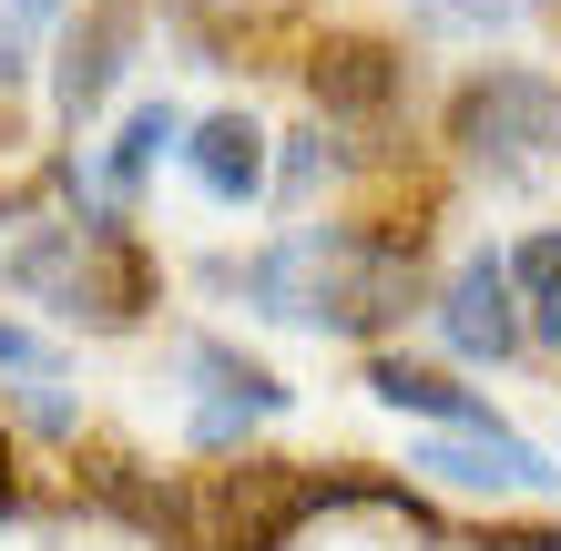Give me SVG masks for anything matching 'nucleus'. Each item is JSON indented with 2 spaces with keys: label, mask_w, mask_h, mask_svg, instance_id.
I'll return each mask as SVG.
<instances>
[{
  "label": "nucleus",
  "mask_w": 561,
  "mask_h": 551,
  "mask_svg": "<svg viewBox=\"0 0 561 551\" xmlns=\"http://www.w3.org/2000/svg\"><path fill=\"white\" fill-rule=\"evenodd\" d=\"M409 470L428 480V491H470V501H531V491H551V480H561L531 439L501 429V418H490V429H439V439H419Z\"/></svg>",
  "instance_id": "7"
},
{
  "label": "nucleus",
  "mask_w": 561,
  "mask_h": 551,
  "mask_svg": "<svg viewBox=\"0 0 561 551\" xmlns=\"http://www.w3.org/2000/svg\"><path fill=\"white\" fill-rule=\"evenodd\" d=\"M368 399L399 409V418H439V429H490V399L459 388L449 368H428V358H368Z\"/></svg>",
  "instance_id": "11"
},
{
  "label": "nucleus",
  "mask_w": 561,
  "mask_h": 551,
  "mask_svg": "<svg viewBox=\"0 0 561 551\" xmlns=\"http://www.w3.org/2000/svg\"><path fill=\"white\" fill-rule=\"evenodd\" d=\"M21 418H31L42 439H72V429H82V409L61 399V378H31V388H21Z\"/></svg>",
  "instance_id": "14"
},
{
  "label": "nucleus",
  "mask_w": 561,
  "mask_h": 551,
  "mask_svg": "<svg viewBox=\"0 0 561 551\" xmlns=\"http://www.w3.org/2000/svg\"><path fill=\"white\" fill-rule=\"evenodd\" d=\"M501 266H511V297H520V337L561 347V225H531Z\"/></svg>",
  "instance_id": "12"
},
{
  "label": "nucleus",
  "mask_w": 561,
  "mask_h": 551,
  "mask_svg": "<svg viewBox=\"0 0 561 551\" xmlns=\"http://www.w3.org/2000/svg\"><path fill=\"white\" fill-rule=\"evenodd\" d=\"M520 11H531V21L551 31V42H561V0H520Z\"/></svg>",
  "instance_id": "19"
},
{
  "label": "nucleus",
  "mask_w": 561,
  "mask_h": 551,
  "mask_svg": "<svg viewBox=\"0 0 561 551\" xmlns=\"http://www.w3.org/2000/svg\"><path fill=\"white\" fill-rule=\"evenodd\" d=\"M184 174H194V194L205 205H225V215H245V205H266V153H276V134L255 123L245 103H225V113H205V123H184Z\"/></svg>",
  "instance_id": "9"
},
{
  "label": "nucleus",
  "mask_w": 561,
  "mask_h": 551,
  "mask_svg": "<svg viewBox=\"0 0 561 551\" xmlns=\"http://www.w3.org/2000/svg\"><path fill=\"white\" fill-rule=\"evenodd\" d=\"M480 551H561V531H501V541H480Z\"/></svg>",
  "instance_id": "17"
},
{
  "label": "nucleus",
  "mask_w": 561,
  "mask_h": 551,
  "mask_svg": "<svg viewBox=\"0 0 561 551\" xmlns=\"http://www.w3.org/2000/svg\"><path fill=\"white\" fill-rule=\"evenodd\" d=\"M0 368H21V378H51V347L21 328V317H0Z\"/></svg>",
  "instance_id": "15"
},
{
  "label": "nucleus",
  "mask_w": 561,
  "mask_h": 551,
  "mask_svg": "<svg viewBox=\"0 0 561 551\" xmlns=\"http://www.w3.org/2000/svg\"><path fill=\"white\" fill-rule=\"evenodd\" d=\"M144 31H153V0H72V21L51 42V123L61 134H92L103 123V103L144 61Z\"/></svg>",
  "instance_id": "4"
},
{
  "label": "nucleus",
  "mask_w": 561,
  "mask_h": 551,
  "mask_svg": "<svg viewBox=\"0 0 561 551\" xmlns=\"http://www.w3.org/2000/svg\"><path fill=\"white\" fill-rule=\"evenodd\" d=\"M368 501H409V491H388V480L368 470H296V460H245V470H225V491H215V541L225 551H286L307 521H327V510H368Z\"/></svg>",
  "instance_id": "3"
},
{
  "label": "nucleus",
  "mask_w": 561,
  "mask_h": 551,
  "mask_svg": "<svg viewBox=\"0 0 561 551\" xmlns=\"http://www.w3.org/2000/svg\"><path fill=\"white\" fill-rule=\"evenodd\" d=\"M184 378H194V418H184L194 449H236L255 418H286L296 409V388L276 368H255L245 347H225V337H184Z\"/></svg>",
  "instance_id": "5"
},
{
  "label": "nucleus",
  "mask_w": 561,
  "mask_h": 551,
  "mask_svg": "<svg viewBox=\"0 0 561 551\" xmlns=\"http://www.w3.org/2000/svg\"><path fill=\"white\" fill-rule=\"evenodd\" d=\"M0 521H21V470H11V439H0Z\"/></svg>",
  "instance_id": "16"
},
{
  "label": "nucleus",
  "mask_w": 561,
  "mask_h": 551,
  "mask_svg": "<svg viewBox=\"0 0 561 551\" xmlns=\"http://www.w3.org/2000/svg\"><path fill=\"white\" fill-rule=\"evenodd\" d=\"M0 11H11V21H51L61 0H0Z\"/></svg>",
  "instance_id": "18"
},
{
  "label": "nucleus",
  "mask_w": 561,
  "mask_h": 551,
  "mask_svg": "<svg viewBox=\"0 0 561 551\" xmlns=\"http://www.w3.org/2000/svg\"><path fill=\"white\" fill-rule=\"evenodd\" d=\"M307 92L327 123H388L409 103V51L399 42H357V31H327L307 61Z\"/></svg>",
  "instance_id": "8"
},
{
  "label": "nucleus",
  "mask_w": 561,
  "mask_h": 551,
  "mask_svg": "<svg viewBox=\"0 0 561 551\" xmlns=\"http://www.w3.org/2000/svg\"><path fill=\"white\" fill-rule=\"evenodd\" d=\"M215 286H236L255 317L276 328H317V337H388L409 307H428V225H388V215H327V225H286L255 255H215Z\"/></svg>",
  "instance_id": "1"
},
{
  "label": "nucleus",
  "mask_w": 561,
  "mask_h": 551,
  "mask_svg": "<svg viewBox=\"0 0 561 551\" xmlns=\"http://www.w3.org/2000/svg\"><path fill=\"white\" fill-rule=\"evenodd\" d=\"M409 11H419L428 31H501L511 0H409Z\"/></svg>",
  "instance_id": "13"
},
{
  "label": "nucleus",
  "mask_w": 561,
  "mask_h": 551,
  "mask_svg": "<svg viewBox=\"0 0 561 551\" xmlns=\"http://www.w3.org/2000/svg\"><path fill=\"white\" fill-rule=\"evenodd\" d=\"M449 153L480 164L490 184H520L561 153V72L541 61H480L449 92Z\"/></svg>",
  "instance_id": "2"
},
{
  "label": "nucleus",
  "mask_w": 561,
  "mask_h": 551,
  "mask_svg": "<svg viewBox=\"0 0 561 551\" xmlns=\"http://www.w3.org/2000/svg\"><path fill=\"white\" fill-rule=\"evenodd\" d=\"M174 144H184V103L144 92V103L113 123V144H103V153H82V184L103 194V205H123V215H134V205H144V184H153V164H163Z\"/></svg>",
  "instance_id": "10"
},
{
  "label": "nucleus",
  "mask_w": 561,
  "mask_h": 551,
  "mask_svg": "<svg viewBox=\"0 0 561 551\" xmlns=\"http://www.w3.org/2000/svg\"><path fill=\"white\" fill-rule=\"evenodd\" d=\"M428 328H439V347H449V358H470V368H501V358H520V347H531V337H520L511 266H501L490 245L449 266V286L428 297Z\"/></svg>",
  "instance_id": "6"
}]
</instances>
